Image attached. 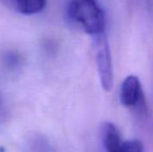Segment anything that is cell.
Returning <instances> with one entry per match:
<instances>
[{"label":"cell","instance_id":"1","mask_svg":"<svg viewBox=\"0 0 153 152\" xmlns=\"http://www.w3.org/2000/svg\"><path fill=\"white\" fill-rule=\"evenodd\" d=\"M67 13L71 22L92 38L106 33V16L98 0H70Z\"/></svg>","mask_w":153,"mask_h":152},{"label":"cell","instance_id":"2","mask_svg":"<svg viewBox=\"0 0 153 152\" xmlns=\"http://www.w3.org/2000/svg\"><path fill=\"white\" fill-rule=\"evenodd\" d=\"M95 59L101 87L104 92H109L114 83V70L111 53L107 35H100L93 38Z\"/></svg>","mask_w":153,"mask_h":152},{"label":"cell","instance_id":"3","mask_svg":"<svg viewBox=\"0 0 153 152\" xmlns=\"http://www.w3.org/2000/svg\"><path fill=\"white\" fill-rule=\"evenodd\" d=\"M119 99L123 106L134 110L140 114H146L145 94L140 78L137 75H128L122 81L119 91Z\"/></svg>","mask_w":153,"mask_h":152},{"label":"cell","instance_id":"4","mask_svg":"<svg viewBox=\"0 0 153 152\" xmlns=\"http://www.w3.org/2000/svg\"><path fill=\"white\" fill-rule=\"evenodd\" d=\"M15 6L23 15H36L46 7L47 0H14Z\"/></svg>","mask_w":153,"mask_h":152},{"label":"cell","instance_id":"5","mask_svg":"<svg viewBox=\"0 0 153 152\" xmlns=\"http://www.w3.org/2000/svg\"><path fill=\"white\" fill-rule=\"evenodd\" d=\"M116 152H144V145L137 139L126 140L123 141L121 146Z\"/></svg>","mask_w":153,"mask_h":152}]
</instances>
